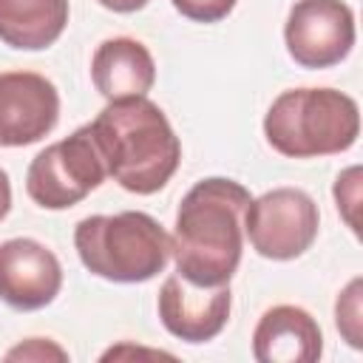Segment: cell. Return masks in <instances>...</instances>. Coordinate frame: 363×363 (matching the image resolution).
<instances>
[{"mask_svg":"<svg viewBox=\"0 0 363 363\" xmlns=\"http://www.w3.org/2000/svg\"><path fill=\"white\" fill-rule=\"evenodd\" d=\"M105 176L108 170L102 153L91 136V128L82 125L31 159L26 173V193L45 210H68L79 204L91 190H96Z\"/></svg>","mask_w":363,"mask_h":363,"instance_id":"5","label":"cell"},{"mask_svg":"<svg viewBox=\"0 0 363 363\" xmlns=\"http://www.w3.org/2000/svg\"><path fill=\"white\" fill-rule=\"evenodd\" d=\"M357 102L335 88H292L275 96L264 116V136L281 156L315 159L343 153L357 142Z\"/></svg>","mask_w":363,"mask_h":363,"instance_id":"3","label":"cell"},{"mask_svg":"<svg viewBox=\"0 0 363 363\" xmlns=\"http://www.w3.org/2000/svg\"><path fill=\"white\" fill-rule=\"evenodd\" d=\"M320 213L309 193L298 187H275L250 199L244 210V235L252 250L272 261L303 255L318 238Z\"/></svg>","mask_w":363,"mask_h":363,"instance_id":"6","label":"cell"},{"mask_svg":"<svg viewBox=\"0 0 363 363\" xmlns=\"http://www.w3.org/2000/svg\"><path fill=\"white\" fill-rule=\"evenodd\" d=\"M252 354L261 363H315L323 354V332L306 309L278 303L255 323Z\"/></svg>","mask_w":363,"mask_h":363,"instance_id":"11","label":"cell"},{"mask_svg":"<svg viewBox=\"0 0 363 363\" xmlns=\"http://www.w3.org/2000/svg\"><path fill=\"white\" fill-rule=\"evenodd\" d=\"M170 357L167 352H156V349H139V346H130V343H122V346H116V349H108L105 354H102V360H119V357Z\"/></svg>","mask_w":363,"mask_h":363,"instance_id":"18","label":"cell"},{"mask_svg":"<svg viewBox=\"0 0 363 363\" xmlns=\"http://www.w3.org/2000/svg\"><path fill=\"white\" fill-rule=\"evenodd\" d=\"M74 247L91 275L113 284L150 281L170 261V235L142 210L82 218L74 230Z\"/></svg>","mask_w":363,"mask_h":363,"instance_id":"4","label":"cell"},{"mask_svg":"<svg viewBox=\"0 0 363 363\" xmlns=\"http://www.w3.org/2000/svg\"><path fill=\"white\" fill-rule=\"evenodd\" d=\"M230 284L199 286L184 281L179 272L167 275L159 289V320L162 326L187 343L213 340L230 320Z\"/></svg>","mask_w":363,"mask_h":363,"instance_id":"9","label":"cell"},{"mask_svg":"<svg viewBox=\"0 0 363 363\" xmlns=\"http://www.w3.org/2000/svg\"><path fill=\"white\" fill-rule=\"evenodd\" d=\"M99 6L111 9V11H119V14H130V11H139L145 9L150 0H96Z\"/></svg>","mask_w":363,"mask_h":363,"instance_id":"19","label":"cell"},{"mask_svg":"<svg viewBox=\"0 0 363 363\" xmlns=\"http://www.w3.org/2000/svg\"><path fill=\"white\" fill-rule=\"evenodd\" d=\"M91 79L108 102L147 96V91L156 82V62L139 40L111 37L99 43L91 57Z\"/></svg>","mask_w":363,"mask_h":363,"instance_id":"12","label":"cell"},{"mask_svg":"<svg viewBox=\"0 0 363 363\" xmlns=\"http://www.w3.org/2000/svg\"><path fill=\"white\" fill-rule=\"evenodd\" d=\"M60 94L51 79L34 71L0 74V147L34 145L54 130Z\"/></svg>","mask_w":363,"mask_h":363,"instance_id":"8","label":"cell"},{"mask_svg":"<svg viewBox=\"0 0 363 363\" xmlns=\"http://www.w3.org/2000/svg\"><path fill=\"white\" fill-rule=\"evenodd\" d=\"M335 201H337V210L343 216V221L349 224L352 233H360V218H357V210H360V167L352 164L346 167L337 182H335Z\"/></svg>","mask_w":363,"mask_h":363,"instance_id":"15","label":"cell"},{"mask_svg":"<svg viewBox=\"0 0 363 363\" xmlns=\"http://www.w3.org/2000/svg\"><path fill=\"white\" fill-rule=\"evenodd\" d=\"M335 323L352 349H363V278H352L335 301Z\"/></svg>","mask_w":363,"mask_h":363,"instance_id":"14","label":"cell"},{"mask_svg":"<svg viewBox=\"0 0 363 363\" xmlns=\"http://www.w3.org/2000/svg\"><path fill=\"white\" fill-rule=\"evenodd\" d=\"M250 190L233 179L196 182L176 213L170 255L176 272L199 286L230 284L244 252V210Z\"/></svg>","mask_w":363,"mask_h":363,"instance_id":"1","label":"cell"},{"mask_svg":"<svg viewBox=\"0 0 363 363\" xmlns=\"http://www.w3.org/2000/svg\"><path fill=\"white\" fill-rule=\"evenodd\" d=\"M284 40L303 68L337 65L354 45V14L343 0H298L289 9Z\"/></svg>","mask_w":363,"mask_h":363,"instance_id":"7","label":"cell"},{"mask_svg":"<svg viewBox=\"0 0 363 363\" xmlns=\"http://www.w3.org/2000/svg\"><path fill=\"white\" fill-rule=\"evenodd\" d=\"M68 0H0V40L20 51H40L60 40Z\"/></svg>","mask_w":363,"mask_h":363,"instance_id":"13","label":"cell"},{"mask_svg":"<svg viewBox=\"0 0 363 363\" xmlns=\"http://www.w3.org/2000/svg\"><path fill=\"white\" fill-rule=\"evenodd\" d=\"M88 128L108 176L128 193L150 196L162 190L182 162L179 136L147 96L111 99Z\"/></svg>","mask_w":363,"mask_h":363,"instance_id":"2","label":"cell"},{"mask_svg":"<svg viewBox=\"0 0 363 363\" xmlns=\"http://www.w3.org/2000/svg\"><path fill=\"white\" fill-rule=\"evenodd\" d=\"M238 0H173L176 11L196 23H218L224 20Z\"/></svg>","mask_w":363,"mask_h":363,"instance_id":"17","label":"cell"},{"mask_svg":"<svg viewBox=\"0 0 363 363\" xmlns=\"http://www.w3.org/2000/svg\"><path fill=\"white\" fill-rule=\"evenodd\" d=\"M9 210H11V184H9L6 170L0 167V221L9 216Z\"/></svg>","mask_w":363,"mask_h":363,"instance_id":"20","label":"cell"},{"mask_svg":"<svg viewBox=\"0 0 363 363\" xmlns=\"http://www.w3.org/2000/svg\"><path fill=\"white\" fill-rule=\"evenodd\" d=\"M62 286L57 255L34 238H9L0 244V301L20 312L48 306Z\"/></svg>","mask_w":363,"mask_h":363,"instance_id":"10","label":"cell"},{"mask_svg":"<svg viewBox=\"0 0 363 363\" xmlns=\"http://www.w3.org/2000/svg\"><path fill=\"white\" fill-rule=\"evenodd\" d=\"M6 360H31V363L60 360V363H65L68 360V352L62 346H57L54 340H48V337H28L20 346L9 349L6 352Z\"/></svg>","mask_w":363,"mask_h":363,"instance_id":"16","label":"cell"}]
</instances>
